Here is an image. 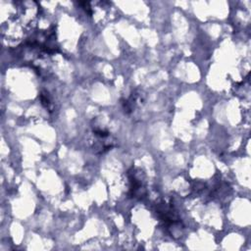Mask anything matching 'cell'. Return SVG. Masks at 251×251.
<instances>
[{"mask_svg": "<svg viewBox=\"0 0 251 251\" xmlns=\"http://www.w3.org/2000/svg\"><path fill=\"white\" fill-rule=\"evenodd\" d=\"M129 182H130V195L134 198H141L145 194V186L143 180L136 176L135 173L129 174Z\"/></svg>", "mask_w": 251, "mask_h": 251, "instance_id": "cell-1", "label": "cell"}]
</instances>
